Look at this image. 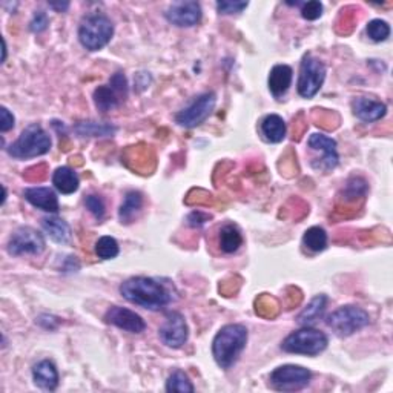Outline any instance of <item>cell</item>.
I'll list each match as a JSON object with an SVG mask.
<instances>
[{"label":"cell","mask_w":393,"mask_h":393,"mask_svg":"<svg viewBox=\"0 0 393 393\" xmlns=\"http://www.w3.org/2000/svg\"><path fill=\"white\" fill-rule=\"evenodd\" d=\"M307 145L310 149L323 154V157L317 158L318 163L312 166L321 169V171H332L336 168L339 157L336 153V141L334 139L324 136V134H312L307 140Z\"/></svg>","instance_id":"15"},{"label":"cell","mask_w":393,"mask_h":393,"mask_svg":"<svg viewBox=\"0 0 393 393\" xmlns=\"http://www.w3.org/2000/svg\"><path fill=\"white\" fill-rule=\"evenodd\" d=\"M103 319L105 323L112 324L129 334H141L145 332L146 329L145 319H143L139 314L120 306H112L111 309L106 310Z\"/></svg>","instance_id":"14"},{"label":"cell","mask_w":393,"mask_h":393,"mask_svg":"<svg viewBox=\"0 0 393 393\" xmlns=\"http://www.w3.org/2000/svg\"><path fill=\"white\" fill-rule=\"evenodd\" d=\"M369 39L373 42H384L387 40L390 35V26L387 22H384L381 19H375L368 23V28H365Z\"/></svg>","instance_id":"31"},{"label":"cell","mask_w":393,"mask_h":393,"mask_svg":"<svg viewBox=\"0 0 393 393\" xmlns=\"http://www.w3.org/2000/svg\"><path fill=\"white\" fill-rule=\"evenodd\" d=\"M51 8H54V10L57 11H66L68 8H69V4L65 2V4H49Z\"/></svg>","instance_id":"38"},{"label":"cell","mask_w":393,"mask_h":393,"mask_svg":"<svg viewBox=\"0 0 393 393\" xmlns=\"http://www.w3.org/2000/svg\"><path fill=\"white\" fill-rule=\"evenodd\" d=\"M220 249L225 254H235L238 249L243 245V235L238 226L228 223V225L221 226L220 229V237H218Z\"/></svg>","instance_id":"22"},{"label":"cell","mask_w":393,"mask_h":393,"mask_svg":"<svg viewBox=\"0 0 393 393\" xmlns=\"http://www.w3.org/2000/svg\"><path fill=\"white\" fill-rule=\"evenodd\" d=\"M369 191V184L361 177H352L349 182L346 183L343 189V199L347 201H355L361 199Z\"/></svg>","instance_id":"28"},{"label":"cell","mask_w":393,"mask_h":393,"mask_svg":"<svg viewBox=\"0 0 393 393\" xmlns=\"http://www.w3.org/2000/svg\"><path fill=\"white\" fill-rule=\"evenodd\" d=\"M52 184L56 186V189L61 194L69 195L74 194L78 189V175L73 168L69 166H61L57 168L54 174H52Z\"/></svg>","instance_id":"21"},{"label":"cell","mask_w":393,"mask_h":393,"mask_svg":"<svg viewBox=\"0 0 393 393\" xmlns=\"http://www.w3.org/2000/svg\"><path fill=\"white\" fill-rule=\"evenodd\" d=\"M120 293L132 305L149 310H160L172 301V295L160 281L149 276H132L120 286Z\"/></svg>","instance_id":"1"},{"label":"cell","mask_w":393,"mask_h":393,"mask_svg":"<svg viewBox=\"0 0 393 393\" xmlns=\"http://www.w3.org/2000/svg\"><path fill=\"white\" fill-rule=\"evenodd\" d=\"M217 105L216 93H204L175 115V122L183 128H196L212 114Z\"/></svg>","instance_id":"10"},{"label":"cell","mask_w":393,"mask_h":393,"mask_svg":"<svg viewBox=\"0 0 393 393\" xmlns=\"http://www.w3.org/2000/svg\"><path fill=\"white\" fill-rule=\"evenodd\" d=\"M74 131L80 137H112L117 128L112 127L111 123H98V122H78Z\"/></svg>","instance_id":"25"},{"label":"cell","mask_w":393,"mask_h":393,"mask_svg":"<svg viewBox=\"0 0 393 393\" xmlns=\"http://www.w3.org/2000/svg\"><path fill=\"white\" fill-rule=\"evenodd\" d=\"M33 380L34 384L42 390L54 392L59 386V372L54 363L49 360H43L33 368Z\"/></svg>","instance_id":"18"},{"label":"cell","mask_w":393,"mask_h":393,"mask_svg":"<svg viewBox=\"0 0 393 393\" xmlns=\"http://www.w3.org/2000/svg\"><path fill=\"white\" fill-rule=\"evenodd\" d=\"M14 115L10 112V110L2 106L0 108V131L2 132H8L10 129L14 128Z\"/></svg>","instance_id":"35"},{"label":"cell","mask_w":393,"mask_h":393,"mask_svg":"<svg viewBox=\"0 0 393 393\" xmlns=\"http://www.w3.org/2000/svg\"><path fill=\"white\" fill-rule=\"evenodd\" d=\"M48 25H49V20H48V16L39 11V13H35V16L33 17V20H31V31L34 33H42L48 28Z\"/></svg>","instance_id":"36"},{"label":"cell","mask_w":393,"mask_h":393,"mask_svg":"<svg viewBox=\"0 0 393 393\" xmlns=\"http://www.w3.org/2000/svg\"><path fill=\"white\" fill-rule=\"evenodd\" d=\"M114 35V25L110 17L95 13L89 14L80 23L78 40L88 51H100L108 45Z\"/></svg>","instance_id":"3"},{"label":"cell","mask_w":393,"mask_h":393,"mask_svg":"<svg viewBox=\"0 0 393 393\" xmlns=\"http://www.w3.org/2000/svg\"><path fill=\"white\" fill-rule=\"evenodd\" d=\"M195 389L192 382L187 378V375L182 370H175L166 381V392H180V393H192Z\"/></svg>","instance_id":"30"},{"label":"cell","mask_w":393,"mask_h":393,"mask_svg":"<svg viewBox=\"0 0 393 393\" xmlns=\"http://www.w3.org/2000/svg\"><path fill=\"white\" fill-rule=\"evenodd\" d=\"M25 200L31 203L34 208H37L43 212H51V213H57L59 212V199L56 192L49 189V187H28L23 192Z\"/></svg>","instance_id":"17"},{"label":"cell","mask_w":393,"mask_h":393,"mask_svg":"<svg viewBox=\"0 0 393 393\" xmlns=\"http://www.w3.org/2000/svg\"><path fill=\"white\" fill-rule=\"evenodd\" d=\"M293 78V71L288 65H276L271 69L269 89L275 98L283 97L289 91Z\"/></svg>","instance_id":"19"},{"label":"cell","mask_w":393,"mask_h":393,"mask_svg":"<svg viewBox=\"0 0 393 393\" xmlns=\"http://www.w3.org/2000/svg\"><path fill=\"white\" fill-rule=\"evenodd\" d=\"M94 103L98 111L108 112L124 102L128 97V82L123 73H115L108 85L98 86L94 91Z\"/></svg>","instance_id":"8"},{"label":"cell","mask_w":393,"mask_h":393,"mask_svg":"<svg viewBox=\"0 0 393 393\" xmlns=\"http://www.w3.org/2000/svg\"><path fill=\"white\" fill-rule=\"evenodd\" d=\"M85 206L97 220H102L105 217L106 206H105V201L100 195H95V194L88 195L85 199Z\"/></svg>","instance_id":"32"},{"label":"cell","mask_w":393,"mask_h":393,"mask_svg":"<svg viewBox=\"0 0 393 393\" xmlns=\"http://www.w3.org/2000/svg\"><path fill=\"white\" fill-rule=\"evenodd\" d=\"M247 2H232V0H221L217 4V11L220 14H238L247 8Z\"/></svg>","instance_id":"34"},{"label":"cell","mask_w":393,"mask_h":393,"mask_svg":"<svg viewBox=\"0 0 393 393\" xmlns=\"http://www.w3.org/2000/svg\"><path fill=\"white\" fill-rule=\"evenodd\" d=\"M42 228L52 241H56L59 245H66L69 243L73 232L65 220L59 217H47L42 220Z\"/></svg>","instance_id":"20"},{"label":"cell","mask_w":393,"mask_h":393,"mask_svg":"<svg viewBox=\"0 0 393 393\" xmlns=\"http://www.w3.org/2000/svg\"><path fill=\"white\" fill-rule=\"evenodd\" d=\"M201 6L199 2H174L168 8L165 17L169 23H172L178 28H191L199 25L201 20Z\"/></svg>","instance_id":"13"},{"label":"cell","mask_w":393,"mask_h":393,"mask_svg":"<svg viewBox=\"0 0 393 393\" xmlns=\"http://www.w3.org/2000/svg\"><path fill=\"white\" fill-rule=\"evenodd\" d=\"M247 329L243 324H226L212 341V356L221 369H230L247 344Z\"/></svg>","instance_id":"2"},{"label":"cell","mask_w":393,"mask_h":393,"mask_svg":"<svg viewBox=\"0 0 393 393\" xmlns=\"http://www.w3.org/2000/svg\"><path fill=\"white\" fill-rule=\"evenodd\" d=\"M327 69L326 65L319 59L312 54L305 56L300 66V76L297 89L303 98H312L318 94L326 80Z\"/></svg>","instance_id":"7"},{"label":"cell","mask_w":393,"mask_h":393,"mask_svg":"<svg viewBox=\"0 0 393 393\" xmlns=\"http://www.w3.org/2000/svg\"><path fill=\"white\" fill-rule=\"evenodd\" d=\"M327 234L323 228L314 226L305 232L303 235V245H305L312 252H323L327 247Z\"/></svg>","instance_id":"27"},{"label":"cell","mask_w":393,"mask_h":393,"mask_svg":"<svg viewBox=\"0 0 393 393\" xmlns=\"http://www.w3.org/2000/svg\"><path fill=\"white\" fill-rule=\"evenodd\" d=\"M51 149V137L40 124L34 123L25 128L13 145L8 148V154L17 160H26L40 157L49 153Z\"/></svg>","instance_id":"4"},{"label":"cell","mask_w":393,"mask_h":393,"mask_svg":"<svg viewBox=\"0 0 393 393\" xmlns=\"http://www.w3.org/2000/svg\"><path fill=\"white\" fill-rule=\"evenodd\" d=\"M352 111L360 120L373 123L381 120L387 112V106L380 100L369 97H356L352 102Z\"/></svg>","instance_id":"16"},{"label":"cell","mask_w":393,"mask_h":393,"mask_svg":"<svg viewBox=\"0 0 393 393\" xmlns=\"http://www.w3.org/2000/svg\"><path fill=\"white\" fill-rule=\"evenodd\" d=\"M208 220H211V216L200 211H194L192 213H189V217H187V223H189V226L192 228H201Z\"/></svg>","instance_id":"37"},{"label":"cell","mask_w":393,"mask_h":393,"mask_svg":"<svg viewBox=\"0 0 393 393\" xmlns=\"http://www.w3.org/2000/svg\"><path fill=\"white\" fill-rule=\"evenodd\" d=\"M312 373L303 365L286 364L276 368L269 377V384L278 392H297L305 389L310 382Z\"/></svg>","instance_id":"9"},{"label":"cell","mask_w":393,"mask_h":393,"mask_svg":"<svg viewBox=\"0 0 393 393\" xmlns=\"http://www.w3.org/2000/svg\"><path fill=\"white\" fill-rule=\"evenodd\" d=\"M323 14V4L318 0H312V2H306L301 5V16L306 20H317Z\"/></svg>","instance_id":"33"},{"label":"cell","mask_w":393,"mask_h":393,"mask_svg":"<svg viewBox=\"0 0 393 393\" xmlns=\"http://www.w3.org/2000/svg\"><path fill=\"white\" fill-rule=\"evenodd\" d=\"M158 336L162 343L172 349H180L189 338V327L186 319L178 312H169L165 318V323L158 329Z\"/></svg>","instance_id":"12"},{"label":"cell","mask_w":393,"mask_h":393,"mask_svg":"<svg viewBox=\"0 0 393 393\" xmlns=\"http://www.w3.org/2000/svg\"><path fill=\"white\" fill-rule=\"evenodd\" d=\"M329 339L324 332L318 329L303 326L300 330H295L281 344V349L288 353L317 356L326 351Z\"/></svg>","instance_id":"5"},{"label":"cell","mask_w":393,"mask_h":393,"mask_svg":"<svg viewBox=\"0 0 393 393\" xmlns=\"http://www.w3.org/2000/svg\"><path fill=\"white\" fill-rule=\"evenodd\" d=\"M369 324V314L358 306H343L327 317V326L338 336H351Z\"/></svg>","instance_id":"6"},{"label":"cell","mask_w":393,"mask_h":393,"mask_svg":"<svg viewBox=\"0 0 393 393\" xmlns=\"http://www.w3.org/2000/svg\"><path fill=\"white\" fill-rule=\"evenodd\" d=\"M326 306H327L326 295H317V297L300 312V315L297 317L298 324H301V326L314 324L315 321H318L321 317H323Z\"/></svg>","instance_id":"26"},{"label":"cell","mask_w":393,"mask_h":393,"mask_svg":"<svg viewBox=\"0 0 393 393\" xmlns=\"http://www.w3.org/2000/svg\"><path fill=\"white\" fill-rule=\"evenodd\" d=\"M286 132H288V128H286V123L280 117V115L271 114V115H267V117L263 119L262 134L267 141L280 143V141L284 140Z\"/></svg>","instance_id":"24"},{"label":"cell","mask_w":393,"mask_h":393,"mask_svg":"<svg viewBox=\"0 0 393 393\" xmlns=\"http://www.w3.org/2000/svg\"><path fill=\"white\" fill-rule=\"evenodd\" d=\"M95 254L98 258H102V260H112V258H115L120 254L117 240L108 235L98 238V241L95 243Z\"/></svg>","instance_id":"29"},{"label":"cell","mask_w":393,"mask_h":393,"mask_svg":"<svg viewBox=\"0 0 393 393\" xmlns=\"http://www.w3.org/2000/svg\"><path fill=\"white\" fill-rule=\"evenodd\" d=\"M45 238L39 230L30 226L17 229L8 240L6 251L13 257L20 255H40L45 251Z\"/></svg>","instance_id":"11"},{"label":"cell","mask_w":393,"mask_h":393,"mask_svg":"<svg viewBox=\"0 0 393 393\" xmlns=\"http://www.w3.org/2000/svg\"><path fill=\"white\" fill-rule=\"evenodd\" d=\"M143 208V195L139 191H129L124 196L122 206L119 209V218L123 225H129Z\"/></svg>","instance_id":"23"}]
</instances>
